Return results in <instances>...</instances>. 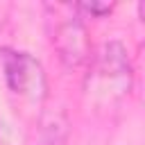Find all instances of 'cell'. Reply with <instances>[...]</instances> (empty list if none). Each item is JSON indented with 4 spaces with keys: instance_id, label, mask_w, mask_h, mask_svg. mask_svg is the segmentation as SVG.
Returning a JSON list of instances; mask_svg holds the SVG:
<instances>
[{
    "instance_id": "obj_4",
    "label": "cell",
    "mask_w": 145,
    "mask_h": 145,
    "mask_svg": "<svg viewBox=\"0 0 145 145\" xmlns=\"http://www.w3.org/2000/svg\"><path fill=\"white\" fill-rule=\"evenodd\" d=\"M68 143V118L61 109L45 111L39 120L36 145H66Z\"/></svg>"
},
{
    "instance_id": "obj_3",
    "label": "cell",
    "mask_w": 145,
    "mask_h": 145,
    "mask_svg": "<svg viewBox=\"0 0 145 145\" xmlns=\"http://www.w3.org/2000/svg\"><path fill=\"white\" fill-rule=\"evenodd\" d=\"M52 45L68 68H82L91 63V39L84 27V23L77 16H66L57 20L54 32H52Z\"/></svg>"
},
{
    "instance_id": "obj_1",
    "label": "cell",
    "mask_w": 145,
    "mask_h": 145,
    "mask_svg": "<svg viewBox=\"0 0 145 145\" xmlns=\"http://www.w3.org/2000/svg\"><path fill=\"white\" fill-rule=\"evenodd\" d=\"M2 70H5V82L11 93L29 102H41L45 97L48 93L45 70L41 61L34 59L29 52L2 50Z\"/></svg>"
},
{
    "instance_id": "obj_2",
    "label": "cell",
    "mask_w": 145,
    "mask_h": 145,
    "mask_svg": "<svg viewBox=\"0 0 145 145\" xmlns=\"http://www.w3.org/2000/svg\"><path fill=\"white\" fill-rule=\"evenodd\" d=\"M93 82L100 86V91H106L111 97H122L129 93L131 86V61L120 41H109L102 45V50L93 59Z\"/></svg>"
},
{
    "instance_id": "obj_5",
    "label": "cell",
    "mask_w": 145,
    "mask_h": 145,
    "mask_svg": "<svg viewBox=\"0 0 145 145\" xmlns=\"http://www.w3.org/2000/svg\"><path fill=\"white\" fill-rule=\"evenodd\" d=\"M72 9H75V11H86V14L100 18V16L111 14V11H113V5H106V2H79V5H75Z\"/></svg>"
}]
</instances>
